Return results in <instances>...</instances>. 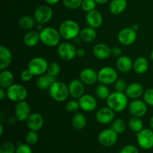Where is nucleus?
Wrapping results in <instances>:
<instances>
[{
  "label": "nucleus",
  "instance_id": "obj_1",
  "mask_svg": "<svg viewBox=\"0 0 153 153\" xmlns=\"http://www.w3.org/2000/svg\"><path fill=\"white\" fill-rule=\"evenodd\" d=\"M106 103L108 107L114 112H122L128 106V97L125 93L114 91L111 93L106 100Z\"/></svg>",
  "mask_w": 153,
  "mask_h": 153
},
{
  "label": "nucleus",
  "instance_id": "obj_2",
  "mask_svg": "<svg viewBox=\"0 0 153 153\" xmlns=\"http://www.w3.org/2000/svg\"><path fill=\"white\" fill-rule=\"evenodd\" d=\"M40 42H42L43 44L49 47H54L60 44L61 36L59 30H57L53 27L48 26L40 31Z\"/></svg>",
  "mask_w": 153,
  "mask_h": 153
},
{
  "label": "nucleus",
  "instance_id": "obj_3",
  "mask_svg": "<svg viewBox=\"0 0 153 153\" xmlns=\"http://www.w3.org/2000/svg\"><path fill=\"white\" fill-rule=\"evenodd\" d=\"M58 30L61 37L67 40H73L77 37L81 31L80 26L78 22L73 19L63 21L60 25Z\"/></svg>",
  "mask_w": 153,
  "mask_h": 153
},
{
  "label": "nucleus",
  "instance_id": "obj_4",
  "mask_svg": "<svg viewBox=\"0 0 153 153\" xmlns=\"http://www.w3.org/2000/svg\"><path fill=\"white\" fill-rule=\"evenodd\" d=\"M48 91L51 98L58 102H63L66 101V100L70 96L68 85L60 81H55L51 85Z\"/></svg>",
  "mask_w": 153,
  "mask_h": 153
},
{
  "label": "nucleus",
  "instance_id": "obj_5",
  "mask_svg": "<svg viewBox=\"0 0 153 153\" xmlns=\"http://www.w3.org/2000/svg\"><path fill=\"white\" fill-rule=\"evenodd\" d=\"M7 98L13 102H19L25 100L28 91L23 85L20 84H13L6 89Z\"/></svg>",
  "mask_w": 153,
  "mask_h": 153
},
{
  "label": "nucleus",
  "instance_id": "obj_6",
  "mask_svg": "<svg viewBox=\"0 0 153 153\" xmlns=\"http://www.w3.org/2000/svg\"><path fill=\"white\" fill-rule=\"evenodd\" d=\"M48 66V61L45 58L42 57H34L28 61L27 69H28L34 76H40L46 73Z\"/></svg>",
  "mask_w": 153,
  "mask_h": 153
},
{
  "label": "nucleus",
  "instance_id": "obj_7",
  "mask_svg": "<svg viewBox=\"0 0 153 153\" xmlns=\"http://www.w3.org/2000/svg\"><path fill=\"white\" fill-rule=\"evenodd\" d=\"M117 72L111 67H102L98 71V82L100 84L105 85H112L117 80Z\"/></svg>",
  "mask_w": 153,
  "mask_h": 153
},
{
  "label": "nucleus",
  "instance_id": "obj_8",
  "mask_svg": "<svg viewBox=\"0 0 153 153\" xmlns=\"http://www.w3.org/2000/svg\"><path fill=\"white\" fill-rule=\"evenodd\" d=\"M34 18L37 23L46 24L52 19L53 16V10L48 4H41L36 7L34 11Z\"/></svg>",
  "mask_w": 153,
  "mask_h": 153
},
{
  "label": "nucleus",
  "instance_id": "obj_9",
  "mask_svg": "<svg viewBox=\"0 0 153 153\" xmlns=\"http://www.w3.org/2000/svg\"><path fill=\"white\" fill-rule=\"evenodd\" d=\"M137 142L141 149L148 150L153 148V130L144 128L137 133Z\"/></svg>",
  "mask_w": 153,
  "mask_h": 153
},
{
  "label": "nucleus",
  "instance_id": "obj_10",
  "mask_svg": "<svg viewBox=\"0 0 153 153\" xmlns=\"http://www.w3.org/2000/svg\"><path fill=\"white\" fill-rule=\"evenodd\" d=\"M76 49L72 43L69 42H63L58 46L57 53L63 61H69L76 57Z\"/></svg>",
  "mask_w": 153,
  "mask_h": 153
},
{
  "label": "nucleus",
  "instance_id": "obj_11",
  "mask_svg": "<svg viewBox=\"0 0 153 153\" xmlns=\"http://www.w3.org/2000/svg\"><path fill=\"white\" fill-rule=\"evenodd\" d=\"M118 140V134L112 128H105L100 131L98 135L99 143L105 147H111L116 144Z\"/></svg>",
  "mask_w": 153,
  "mask_h": 153
},
{
  "label": "nucleus",
  "instance_id": "obj_12",
  "mask_svg": "<svg viewBox=\"0 0 153 153\" xmlns=\"http://www.w3.org/2000/svg\"><path fill=\"white\" fill-rule=\"evenodd\" d=\"M128 111L132 117H142L145 116L147 112V104L143 100H134L128 105Z\"/></svg>",
  "mask_w": 153,
  "mask_h": 153
},
{
  "label": "nucleus",
  "instance_id": "obj_13",
  "mask_svg": "<svg viewBox=\"0 0 153 153\" xmlns=\"http://www.w3.org/2000/svg\"><path fill=\"white\" fill-rule=\"evenodd\" d=\"M137 40L136 31L131 28H124L117 34V40L123 46H131Z\"/></svg>",
  "mask_w": 153,
  "mask_h": 153
},
{
  "label": "nucleus",
  "instance_id": "obj_14",
  "mask_svg": "<svg viewBox=\"0 0 153 153\" xmlns=\"http://www.w3.org/2000/svg\"><path fill=\"white\" fill-rule=\"evenodd\" d=\"M31 107L25 100L16 102L14 108V117L18 121H26L31 114Z\"/></svg>",
  "mask_w": 153,
  "mask_h": 153
},
{
  "label": "nucleus",
  "instance_id": "obj_15",
  "mask_svg": "<svg viewBox=\"0 0 153 153\" xmlns=\"http://www.w3.org/2000/svg\"><path fill=\"white\" fill-rule=\"evenodd\" d=\"M114 116V111L107 106L99 109L96 113L95 118L99 123L108 125L113 122Z\"/></svg>",
  "mask_w": 153,
  "mask_h": 153
},
{
  "label": "nucleus",
  "instance_id": "obj_16",
  "mask_svg": "<svg viewBox=\"0 0 153 153\" xmlns=\"http://www.w3.org/2000/svg\"><path fill=\"white\" fill-rule=\"evenodd\" d=\"M79 107L85 112H91L96 109L97 102L95 97L91 94H84L78 100Z\"/></svg>",
  "mask_w": 153,
  "mask_h": 153
},
{
  "label": "nucleus",
  "instance_id": "obj_17",
  "mask_svg": "<svg viewBox=\"0 0 153 153\" xmlns=\"http://www.w3.org/2000/svg\"><path fill=\"white\" fill-rule=\"evenodd\" d=\"M79 79L86 85H93L98 82V73L94 69L87 67L81 70Z\"/></svg>",
  "mask_w": 153,
  "mask_h": 153
},
{
  "label": "nucleus",
  "instance_id": "obj_18",
  "mask_svg": "<svg viewBox=\"0 0 153 153\" xmlns=\"http://www.w3.org/2000/svg\"><path fill=\"white\" fill-rule=\"evenodd\" d=\"M85 84L80 79H73L68 85L69 94L74 99H79L85 94Z\"/></svg>",
  "mask_w": 153,
  "mask_h": 153
},
{
  "label": "nucleus",
  "instance_id": "obj_19",
  "mask_svg": "<svg viewBox=\"0 0 153 153\" xmlns=\"http://www.w3.org/2000/svg\"><path fill=\"white\" fill-rule=\"evenodd\" d=\"M26 124L29 130L38 131L43 128L44 120L40 114L34 112V113H31L28 117L26 120Z\"/></svg>",
  "mask_w": 153,
  "mask_h": 153
},
{
  "label": "nucleus",
  "instance_id": "obj_20",
  "mask_svg": "<svg viewBox=\"0 0 153 153\" xmlns=\"http://www.w3.org/2000/svg\"><path fill=\"white\" fill-rule=\"evenodd\" d=\"M85 19H86V22L88 26L95 28V29L100 28L103 22L102 15L99 10H97L96 9L88 12Z\"/></svg>",
  "mask_w": 153,
  "mask_h": 153
},
{
  "label": "nucleus",
  "instance_id": "obj_21",
  "mask_svg": "<svg viewBox=\"0 0 153 153\" xmlns=\"http://www.w3.org/2000/svg\"><path fill=\"white\" fill-rule=\"evenodd\" d=\"M111 48L106 43H99L93 48V53L97 58L100 60H105L111 55Z\"/></svg>",
  "mask_w": 153,
  "mask_h": 153
},
{
  "label": "nucleus",
  "instance_id": "obj_22",
  "mask_svg": "<svg viewBox=\"0 0 153 153\" xmlns=\"http://www.w3.org/2000/svg\"><path fill=\"white\" fill-rule=\"evenodd\" d=\"M13 59L11 51L5 46H0V70H5L10 65Z\"/></svg>",
  "mask_w": 153,
  "mask_h": 153
},
{
  "label": "nucleus",
  "instance_id": "obj_23",
  "mask_svg": "<svg viewBox=\"0 0 153 153\" xmlns=\"http://www.w3.org/2000/svg\"><path fill=\"white\" fill-rule=\"evenodd\" d=\"M143 87L141 84L137 83V82H133L129 84L127 86L126 90L125 91V94L128 97V98L136 100L139 97H141L143 94Z\"/></svg>",
  "mask_w": 153,
  "mask_h": 153
},
{
  "label": "nucleus",
  "instance_id": "obj_24",
  "mask_svg": "<svg viewBox=\"0 0 153 153\" xmlns=\"http://www.w3.org/2000/svg\"><path fill=\"white\" fill-rule=\"evenodd\" d=\"M116 67L121 73H128L133 69V61L127 55H121L117 59Z\"/></svg>",
  "mask_w": 153,
  "mask_h": 153
},
{
  "label": "nucleus",
  "instance_id": "obj_25",
  "mask_svg": "<svg viewBox=\"0 0 153 153\" xmlns=\"http://www.w3.org/2000/svg\"><path fill=\"white\" fill-rule=\"evenodd\" d=\"M55 77L50 76L49 74H43L41 75L37 79L36 85L37 87L41 91H46L49 90L51 85L55 82Z\"/></svg>",
  "mask_w": 153,
  "mask_h": 153
},
{
  "label": "nucleus",
  "instance_id": "obj_26",
  "mask_svg": "<svg viewBox=\"0 0 153 153\" xmlns=\"http://www.w3.org/2000/svg\"><path fill=\"white\" fill-rule=\"evenodd\" d=\"M40 41V32L36 31H28L23 37V42L25 46L28 47H34Z\"/></svg>",
  "mask_w": 153,
  "mask_h": 153
},
{
  "label": "nucleus",
  "instance_id": "obj_27",
  "mask_svg": "<svg viewBox=\"0 0 153 153\" xmlns=\"http://www.w3.org/2000/svg\"><path fill=\"white\" fill-rule=\"evenodd\" d=\"M149 67V61L145 57L140 56L136 58L133 62V70L137 74H143L148 70Z\"/></svg>",
  "mask_w": 153,
  "mask_h": 153
},
{
  "label": "nucleus",
  "instance_id": "obj_28",
  "mask_svg": "<svg viewBox=\"0 0 153 153\" xmlns=\"http://www.w3.org/2000/svg\"><path fill=\"white\" fill-rule=\"evenodd\" d=\"M14 76L10 70H3L0 73V87L7 89L13 84Z\"/></svg>",
  "mask_w": 153,
  "mask_h": 153
},
{
  "label": "nucleus",
  "instance_id": "obj_29",
  "mask_svg": "<svg viewBox=\"0 0 153 153\" xmlns=\"http://www.w3.org/2000/svg\"><path fill=\"white\" fill-rule=\"evenodd\" d=\"M97 33L95 28L88 26L82 28L80 31L79 37L81 40L85 43H91L97 38Z\"/></svg>",
  "mask_w": 153,
  "mask_h": 153
},
{
  "label": "nucleus",
  "instance_id": "obj_30",
  "mask_svg": "<svg viewBox=\"0 0 153 153\" xmlns=\"http://www.w3.org/2000/svg\"><path fill=\"white\" fill-rule=\"evenodd\" d=\"M126 0H112L109 4V10L113 14H120L126 10Z\"/></svg>",
  "mask_w": 153,
  "mask_h": 153
},
{
  "label": "nucleus",
  "instance_id": "obj_31",
  "mask_svg": "<svg viewBox=\"0 0 153 153\" xmlns=\"http://www.w3.org/2000/svg\"><path fill=\"white\" fill-rule=\"evenodd\" d=\"M71 124L76 130H82L87 125L86 117L80 112H77L73 115L71 120Z\"/></svg>",
  "mask_w": 153,
  "mask_h": 153
},
{
  "label": "nucleus",
  "instance_id": "obj_32",
  "mask_svg": "<svg viewBox=\"0 0 153 153\" xmlns=\"http://www.w3.org/2000/svg\"><path fill=\"white\" fill-rule=\"evenodd\" d=\"M18 24L21 29L25 31H31L35 26L36 20L34 16L32 17L29 15H25L19 19Z\"/></svg>",
  "mask_w": 153,
  "mask_h": 153
},
{
  "label": "nucleus",
  "instance_id": "obj_33",
  "mask_svg": "<svg viewBox=\"0 0 153 153\" xmlns=\"http://www.w3.org/2000/svg\"><path fill=\"white\" fill-rule=\"evenodd\" d=\"M95 92L97 97L102 100H106L111 94L110 90L108 88V85H103V84H100L97 87Z\"/></svg>",
  "mask_w": 153,
  "mask_h": 153
},
{
  "label": "nucleus",
  "instance_id": "obj_34",
  "mask_svg": "<svg viewBox=\"0 0 153 153\" xmlns=\"http://www.w3.org/2000/svg\"><path fill=\"white\" fill-rule=\"evenodd\" d=\"M128 125L130 129L136 133L139 132L143 128V121L140 120V118L135 117H132V118L128 120Z\"/></svg>",
  "mask_w": 153,
  "mask_h": 153
},
{
  "label": "nucleus",
  "instance_id": "obj_35",
  "mask_svg": "<svg viewBox=\"0 0 153 153\" xmlns=\"http://www.w3.org/2000/svg\"><path fill=\"white\" fill-rule=\"evenodd\" d=\"M111 128L116 131L117 134H122L126 131V122L121 118H117V119L114 120L113 122L111 123Z\"/></svg>",
  "mask_w": 153,
  "mask_h": 153
},
{
  "label": "nucleus",
  "instance_id": "obj_36",
  "mask_svg": "<svg viewBox=\"0 0 153 153\" xmlns=\"http://www.w3.org/2000/svg\"><path fill=\"white\" fill-rule=\"evenodd\" d=\"M38 134H37V131H32V130H29L28 132L26 133L25 137V140L26 143H28L30 146H32V145L36 144L38 141Z\"/></svg>",
  "mask_w": 153,
  "mask_h": 153
},
{
  "label": "nucleus",
  "instance_id": "obj_37",
  "mask_svg": "<svg viewBox=\"0 0 153 153\" xmlns=\"http://www.w3.org/2000/svg\"><path fill=\"white\" fill-rule=\"evenodd\" d=\"M61 73V66L58 62H52L49 64L46 73L53 77H56Z\"/></svg>",
  "mask_w": 153,
  "mask_h": 153
},
{
  "label": "nucleus",
  "instance_id": "obj_38",
  "mask_svg": "<svg viewBox=\"0 0 153 153\" xmlns=\"http://www.w3.org/2000/svg\"><path fill=\"white\" fill-rule=\"evenodd\" d=\"M97 4V3L96 2L95 0H82L81 7L84 11L88 13L91 10H95Z\"/></svg>",
  "mask_w": 153,
  "mask_h": 153
},
{
  "label": "nucleus",
  "instance_id": "obj_39",
  "mask_svg": "<svg viewBox=\"0 0 153 153\" xmlns=\"http://www.w3.org/2000/svg\"><path fill=\"white\" fill-rule=\"evenodd\" d=\"M82 0H63L64 7L70 10H75L79 8L82 5Z\"/></svg>",
  "mask_w": 153,
  "mask_h": 153
},
{
  "label": "nucleus",
  "instance_id": "obj_40",
  "mask_svg": "<svg viewBox=\"0 0 153 153\" xmlns=\"http://www.w3.org/2000/svg\"><path fill=\"white\" fill-rule=\"evenodd\" d=\"M16 148L11 142H4L0 146V153H15Z\"/></svg>",
  "mask_w": 153,
  "mask_h": 153
},
{
  "label": "nucleus",
  "instance_id": "obj_41",
  "mask_svg": "<svg viewBox=\"0 0 153 153\" xmlns=\"http://www.w3.org/2000/svg\"><path fill=\"white\" fill-rule=\"evenodd\" d=\"M66 110L68 112H76L80 107H79V102L76 100H70L66 103Z\"/></svg>",
  "mask_w": 153,
  "mask_h": 153
},
{
  "label": "nucleus",
  "instance_id": "obj_42",
  "mask_svg": "<svg viewBox=\"0 0 153 153\" xmlns=\"http://www.w3.org/2000/svg\"><path fill=\"white\" fill-rule=\"evenodd\" d=\"M143 101L148 105L153 107V88H149L143 93Z\"/></svg>",
  "mask_w": 153,
  "mask_h": 153
},
{
  "label": "nucleus",
  "instance_id": "obj_43",
  "mask_svg": "<svg viewBox=\"0 0 153 153\" xmlns=\"http://www.w3.org/2000/svg\"><path fill=\"white\" fill-rule=\"evenodd\" d=\"M127 86H128V85H127L126 82L124 79H117V80L114 83L115 91H118V92L125 93Z\"/></svg>",
  "mask_w": 153,
  "mask_h": 153
},
{
  "label": "nucleus",
  "instance_id": "obj_44",
  "mask_svg": "<svg viewBox=\"0 0 153 153\" xmlns=\"http://www.w3.org/2000/svg\"><path fill=\"white\" fill-rule=\"evenodd\" d=\"M15 153H33L30 145L28 143H19L16 148Z\"/></svg>",
  "mask_w": 153,
  "mask_h": 153
},
{
  "label": "nucleus",
  "instance_id": "obj_45",
  "mask_svg": "<svg viewBox=\"0 0 153 153\" xmlns=\"http://www.w3.org/2000/svg\"><path fill=\"white\" fill-rule=\"evenodd\" d=\"M33 76H34L31 72L29 71L28 69H25L23 70L20 73V79L22 82H28L32 79Z\"/></svg>",
  "mask_w": 153,
  "mask_h": 153
},
{
  "label": "nucleus",
  "instance_id": "obj_46",
  "mask_svg": "<svg viewBox=\"0 0 153 153\" xmlns=\"http://www.w3.org/2000/svg\"><path fill=\"white\" fill-rule=\"evenodd\" d=\"M119 153H139V151L137 148L134 145L128 144L124 146L120 149Z\"/></svg>",
  "mask_w": 153,
  "mask_h": 153
},
{
  "label": "nucleus",
  "instance_id": "obj_47",
  "mask_svg": "<svg viewBox=\"0 0 153 153\" xmlns=\"http://www.w3.org/2000/svg\"><path fill=\"white\" fill-rule=\"evenodd\" d=\"M111 54L112 56L118 58V57L121 56V55H122V49L118 47V46H114V47L111 48Z\"/></svg>",
  "mask_w": 153,
  "mask_h": 153
},
{
  "label": "nucleus",
  "instance_id": "obj_48",
  "mask_svg": "<svg viewBox=\"0 0 153 153\" xmlns=\"http://www.w3.org/2000/svg\"><path fill=\"white\" fill-rule=\"evenodd\" d=\"M85 54H86V51L83 48H79L76 50V56L79 57V58H82V57L85 56Z\"/></svg>",
  "mask_w": 153,
  "mask_h": 153
},
{
  "label": "nucleus",
  "instance_id": "obj_49",
  "mask_svg": "<svg viewBox=\"0 0 153 153\" xmlns=\"http://www.w3.org/2000/svg\"><path fill=\"white\" fill-rule=\"evenodd\" d=\"M7 97V94H6V91H4V88H0V100L2 101L4 100V98Z\"/></svg>",
  "mask_w": 153,
  "mask_h": 153
},
{
  "label": "nucleus",
  "instance_id": "obj_50",
  "mask_svg": "<svg viewBox=\"0 0 153 153\" xmlns=\"http://www.w3.org/2000/svg\"><path fill=\"white\" fill-rule=\"evenodd\" d=\"M59 1L60 0H45V1L49 4H55L58 3Z\"/></svg>",
  "mask_w": 153,
  "mask_h": 153
},
{
  "label": "nucleus",
  "instance_id": "obj_51",
  "mask_svg": "<svg viewBox=\"0 0 153 153\" xmlns=\"http://www.w3.org/2000/svg\"><path fill=\"white\" fill-rule=\"evenodd\" d=\"M97 4H105L108 0H95Z\"/></svg>",
  "mask_w": 153,
  "mask_h": 153
},
{
  "label": "nucleus",
  "instance_id": "obj_52",
  "mask_svg": "<svg viewBox=\"0 0 153 153\" xmlns=\"http://www.w3.org/2000/svg\"><path fill=\"white\" fill-rule=\"evenodd\" d=\"M131 28H132L133 30H134V31H137V30H138V28H139V25H137V24L134 23V24H133L132 25H131Z\"/></svg>",
  "mask_w": 153,
  "mask_h": 153
},
{
  "label": "nucleus",
  "instance_id": "obj_53",
  "mask_svg": "<svg viewBox=\"0 0 153 153\" xmlns=\"http://www.w3.org/2000/svg\"><path fill=\"white\" fill-rule=\"evenodd\" d=\"M149 126H150V128L153 130V116L149 120Z\"/></svg>",
  "mask_w": 153,
  "mask_h": 153
},
{
  "label": "nucleus",
  "instance_id": "obj_54",
  "mask_svg": "<svg viewBox=\"0 0 153 153\" xmlns=\"http://www.w3.org/2000/svg\"><path fill=\"white\" fill-rule=\"evenodd\" d=\"M3 131H4L3 126H2V124H0V136L3 135Z\"/></svg>",
  "mask_w": 153,
  "mask_h": 153
},
{
  "label": "nucleus",
  "instance_id": "obj_55",
  "mask_svg": "<svg viewBox=\"0 0 153 153\" xmlns=\"http://www.w3.org/2000/svg\"><path fill=\"white\" fill-rule=\"evenodd\" d=\"M150 58H151V59H152L153 61V49H152V52H151V53H150Z\"/></svg>",
  "mask_w": 153,
  "mask_h": 153
}]
</instances>
